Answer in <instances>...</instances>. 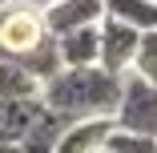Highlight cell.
Listing matches in <instances>:
<instances>
[{
  "label": "cell",
  "instance_id": "1",
  "mask_svg": "<svg viewBox=\"0 0 157 153\" xmlns=\"http://www.w3.org/2000/svg\"><path fill=\"white\" fill-rule=\"evenodd\" d=\"M40 105L65 121H93V117L113 121V113L121 105V77L105 73L101 65L60 69L52 81L40 85Z\"/></svg>",
  "mask_w": 157,
  "mask_h": 153
},
{
  "label": "cell",
  "instance_id": "2",
  "mask_svg": "<svg viewBox=\"0 0 157 153\" xmlns=\"http://www.w3.org/2000/svg\"><path fill=\"white\" fill-rule=\"evenodd\" d=\"M113 129L157 141V85L153 81H141L137 73L121 77V105L113 113Z\"/></svg>",
  "mask_w": 157,
  "mask_h": 153
},
{
  "label": "cell",
  "instance_id": "3",
  "mask_svg": "<svg viewBox=\"0 0 157 153\" xmlns=\"http://www.w3.org/2000/svg\"><path fill=\"white\" fill-rule=\"evenodd\" d=\"M44 40H48V28L36 8H24V4L0 8V60L24 65Z\"/></svg>",
  "mask_w": 157,
  "mask_h": 153
},
{
  "label": "cell",
  "instance_id": "4",
  "mask_svg": "<svg viewBox=\"0 0 157 153\" xmlns=\"http://www.w3.org/2000/svg\"><path fill=\"white\" fill-rule=\"evenodd\" d=\"M137 44H141V33H133L129 24H117V20H101V56L97 65L113 77H125L133 73V56H137Z\"/></svg>",
  "mask_w": 157,
  "mask_h": 153
},
{
  "label": "cell",
  "instance_id": "5",
  "mask_svg": "<svg viewBox=\"0 0 157 153\" xmlns=\"http://www.w3.org/2000/svg\"><path fill=\"white\" fill-rule=\"evenodd\" d=\"M48 36H69L77 28H93L105 20V0H52V4L40 12Z\"/></svg>",
  "mask_w": 157,
  "mask_h": 153
},
{
  "label": "cell",
  "instance_id": "6",
  "mask_svg": "<svg viewBox=\"0 0 157 153\" xmlns=\"http://www.w3.org/2000/svg\"><path fill=\"white\" fill-rule=\"evenodd\" d=\"M56 56H60V69H93L101 56V24L56 36Z\"/></svg>",
  "mask_w": 157,
  "mask_h": 153
},
{
  "label": "cell",
  "instance_id": "7",
  "mask_svg": "<svg viewBox=\"0 0 157 153\" xmlns=\"http://www.w3.org/2000/svg\"><path fill=\"white\" fill-rule=\"evenodd\" d=\"M113 137V121L109 117H93V121H73V125L65 129V137H60L56 153H97L105 149Z\"/></svg>",
  "mask_w": 157,
  "mask_h": 153
},
{
  "label": "cell",
  "instance_id": "8",
  "mask_svg": "<svg viewBox=\"0 0 157 153\" xmlns=\"http://www.w3.org/2000/svg\"><path fill=\"white\" fill-rule=\"evenodd\" d=\"M40 97L33 101H0V145H20L24 133L33 129V121L40 117Z\"/></svg>",
  "mask_w": 157,
  "mask_h": 153
},
{
  "label": "cell",
  "instance_id": "9",
  "mask_svg": "<svg viewBox=\"0 0 157 153\" xmlns=\"http://www.w3.org/2000/svg\"><path fill=\"white\" fill-rule=\"evenodd\" d=\"M105 16L129 24L133 33H157V0H105Z\"/></svg>",
  "mask_w": 157,
  "mask_h": 153
},
{
  "label": "cell",
  "instance_id": "10",
  "mask_svg": "<svg viewBox=\"0 0 157 153\" xmlns=\"http://www.w3.org/2000/svg\"><path fill=\"white\" fill-rule=\"evenodd\" d=\"M69 125H73V121L56 117L52 109H40V117L33 121V129L24 133L20 149H24V153H56V145H60V137H65Z\"/></svg>",
  "mask_w": 157,
  "mask_h": 153
},
{
  "label": "cell",
  "instance_id": "11",
  "mask_svg": "<svg viewBox=\"0 0 157 153\" xmlns=\"http://www.w3.org/2000/svg\"><path fill=\"white\" fill-rule=\"evenodd\" d=\"M40 97V81L28 77L16 60H0V101H33Z\"/></svg>",
  "mask_w": 157,
  "mask_h": 153
},
{
  "label": "cell",
  "instance_id": "12",
  "mask_svg": "<svg viewBox=\"0 0 157 153\" xmlns=\"http://www.w3.org/2000/svg\"><path fill=\"white\" fill-rule=\"evenodd\" d=\"M133 73L141 81H153L157 85V33H145L141 44H137V56H133Z\"/></svg>",
  "mask_w": 157,
  "mask_h": 153
},
{
  "label": "cell",
  "instance_id": "13",
  "mask_svg": "<svg viewBox=\"0 0 157 153\" xmlns=\"http://www.w3.org/2000/svg\"><path fill=\"white\" fill-rule=\"evenodd\" d=\"M12 4H24V8H36V12H44L52 0H12Z\"/></svg>",
  "mask_w": 157,
  "mask_h": 153
},
{
  "label": "cell",
  "instance_id": "14",
  "mask_svg": "<svg viewBox=\"0 0 157 153\" xmlns=\"http://www.w3.org/2000/svg\"><path fill=\"white\" fill-rule=\"evenodd\" d=\"M0 153H24L20 145H0Z\"/></svg>",
  "mask_w": 157,
  "mask_h": 153
},
{
  "label": "cell",
  "instance_id": "15",
  "mask_svg": "<svg viewBox=\"0 0 157 153\" xmlns=\"http://www.w3.org/2000/svg\"><path fill=\"white\" fill-rule=\"evenodd\" d=\"M8 4H12V0H0V8H8Z\"/></svg>",
  "mask_w": 157,
  "mask_h": 153
}]
</instances>
